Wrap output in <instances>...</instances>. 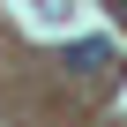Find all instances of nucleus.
<instances>
[{"label":"nucleus","instance_id":"nucleus-1","mask_svg":"<svg viewBox=\"0 0 127 127\" xmlns=\"http://www.w3.org/2000/svg\"><path fill=\"white\" fill-rule=\"evenodd\" d=\"M67 67L75 75H112V45H97V37L90 45H67Z\"/></svg>","mask_w":127,"mask_h":127},{"label":"nucleus","instance_id":"nucleus-2","mask_svg":"<svg viewBox=\"0 0 127 127\" xmlns=\"http://www.w3.org/2000/svg\"><path fill=\"white\" fill-rule=\"evenodd\" d=\"M112 8H120V15H127V0H112Z\"/></svg>","mask_w":127,"mask_h":127}]
</instances>
